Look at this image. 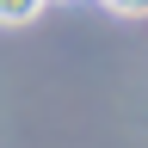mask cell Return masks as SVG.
I'll return each instance as SVG.
<instances>
[{"instance_id":"6da1fadb","label":"cell","mask_w":148,"mask_h":148,"mask_svg":"<svg viewBox=\"0 0 148 148\" xmlns=\"http://www.w3.org/2000/svg\"><path fill=\"white\" fill-rule=\"evenodd\" d=\"M43 12V0H0V25H25Z\"/></svg>"},{"instance_id":"7a4b0ae2","label":"cell","mask_w":148,"mask_h":148,"mask_svg":"<svg viewBox=\"0 0 148 148\" xmlns=\"http://www.w3.org/2000/svg\"><path fill=\"white\" fill-rule=\"evenodd\" d=\"M105 6H111V12H130V18H136V12H148V0H105Z\"/></svg>"}]
</instances>
